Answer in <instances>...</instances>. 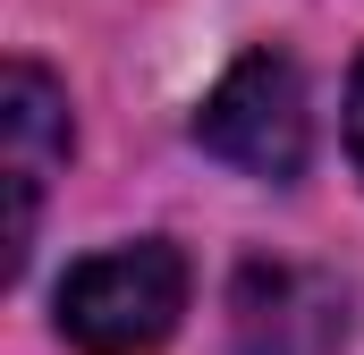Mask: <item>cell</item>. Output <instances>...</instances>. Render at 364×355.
<instances>
[{
    "label": "cell",
    "instance_id": "1",
    "mask_svg": "<svg viewBox=\"0 0 364 355\" xmlns=\"http://www.w3.org/2000/svg\"><path fill=\"white\" fill-rule=\"evenodd\" d=\"M186 313V263L178 246L136 237L110 246L60 279V339L77 355H153Z\"/></svg>",
    "mask_w": 364,
    "mask_h": 355
},
{
    "label": "cell",
    "instance_id": "2",
    "mask_svg": "<svg viewBox=\"0 0 364 355\" xmlns=\"http://www.w3.org/2000/svg\"><path fill=\"white\" fill-rule=\"evenodd\" d=\"M195 144H203L212 161L246 170V178H296V170H305V144H314L296 60L246 51L220 85L203 93V110H195Z\"/></svg>",
    "mask_w": 364,
    "mask_h": 355
},
{
    "label": "cell",
    "instance_id": "3",
    "mask_svg": "<svg viewBox=\"0 0 364 355\" xmlns=\"http://www.w3.org/2000/svg\"><path fill=\"white\" fill-rule=\"evenodd\" d=\"M229 313V355H339L348 339V296L296 263H246Z\"/></svg>",
    "mask_w": 364,
    "mask_h": 355
},
{
    "label": "cell",
    "instance_id": "4",
    "mask_svg": "<svg viewBox=\"0 0 364 355\" xmlns=\"http://www.w3.org/2000/svg\"><path fill=\"white\" fill-rule=\"evenodd\" d=\"M0 136H9V195H17V220H9V263H26L34 246V195L43 178L68 161V102L43 68H9L0 77Z\"/></svg>",
    "mask_w": 364,
    "mask_h": 355
},
{
    "label": "cell",
    "instance_id": "5",
    "mask_svg": "<svg viewBox=\"0 0 364 355\" xmlns=\"http://www.w3.org/2000/svg\"><path fill=\"white\" fill-rule=\"evenodd\" d=\"M348 153H356V170H364V68H356V85H348Z\"/></svg>",
    "mask_w": 364,
    "mask_h": 355
}]
</instances>
